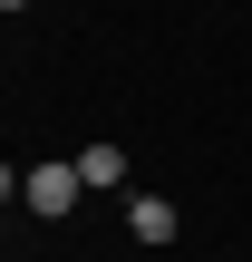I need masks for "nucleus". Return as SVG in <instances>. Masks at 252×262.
Masks as SVG:
<instances>
[{
	"label": "nucleus",
	"instance_id": "f257e3e1",
	"mask_svg": "<svg viewBox=\"0 0 252 262\" xmlns=\"http://www.w3.org/2000/svg\"><path fill=\"white\" fill-rule=\"evenodd\" d=\"M78 194H87V175H78V156H49V165H19V204H29L39 224H58V214H78Z\"/></svg>",
	"mask_w": 252,
	"mask_h": 262
},
{
	"label": "nucleus",
	"instance_id": "f03ea898",
	"mask_svg": "<svg viewBox=\"0 0 252 262\" xmlns=\"http://www.w3.org/2000/svg\"><path fill=\"white\" fill-rule=\"evenodd\" d=\"M78 175H87V194H126V146H78Z\"/></svg>",
	"mask_w": 252,
	"mask_h": 262
},
{
	"label": "nucleus",
	"instance_id": "7ed1b4c3",
	"mask_svg": "<svg viewBox=\"0 0 252 262\" xmlns=\"http://www.w3.org/2000/svg\"><path fill=\"white\" fill-rule=\"evenodd\" d=\"M126 233H136V243H175V204L136 185V194H126Z\"/></svg>",
	"mask_w": 252,
	"mask_h": 262
},
{
	"label": "nucleus",
	"instance_id": "20e7f679",
	"mask_svg": "<svg viewBox=\"0 0 252 262\" xmlns=\"http://www.w3.org/2000/svg\"><path fill=\"white\" fill-rule=\"evenodd\" d=\"M0 10H29V0H0Z\"/></svg>",
	"mask_w": 252,
	"mask_h": 262
}]
</instances>
